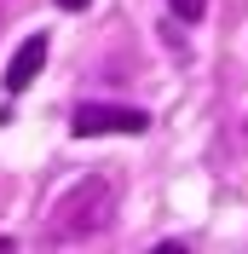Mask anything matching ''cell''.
<instances>
[{"mask_svg": "<svg viewBox=\"0 0 248 254\" xmlns=\"http://www.w3.org/2000/svg\"><path fill=\"white\" fill-rule=\"evenodd\" d=\"M116 214H122V185H116L110 174H87V179H75V185L47 208V237L52 243L98 237V231L116 225Z\"/></svg>", "mask_w": 248, "mask_h": 254, "instance_id": "cell-1", "label": "cell"}, {"mask_svg": "<svg viewBox=\"0 0 248 254\" xmlns=\"http://www.w3.org/2000/svg\"><path fill=\"white\" fill-rule=\"evenodd\" d=\"M41 64H47V35H29V41L12 52V64H6V93H23V87L41 75Z\"/></svg>", "mask_w": 248, "mask_h": 254, "instance_id": "cell-3", "label": "cell"}, {"mask_svg": "<svg viewBox=\"0 0 248 254\" xmlns=\"http://www.w3.org/2000/svg\"><path fill=\"white\" fill-rule=\"evenodd\" d=\"M63 12H87V6H93V0H58Z\"/></svg>", "mask_w": 248, "mask_h": 254, "instance_id": "cell-5", "label": "cell"}, {"mask_svg": "<svg viewBox=\"0 0 248 254\" xmlns=\"http://www.w3.org/2000/svg\"><path fill=\"white\" fill-rule=\"evenodd\" d=\"M69 133H75V139H104V133L139 139V133H150V116H144L139 104H75Z\"/></svg>", "mask_w": 248, "mask_h": 254, "instance_id": "cell-2", "label": "cell"}, {"mask_svg": "<svg viewBox=\"0 0 248 254\" xmlns=\"http://www.w3.org/2000/svg\"><path fill=\"white\" fill-rule=\"evenodd\" d=\"M168 6H173V12H179V17H185V23H196V17L208 12V6H202V0H168Z\"/></svg>", "mask_w": 248, "mask_h": 254, "instance_id": "cell-4", "label": "cell"}]
</instances>
